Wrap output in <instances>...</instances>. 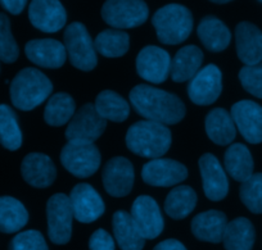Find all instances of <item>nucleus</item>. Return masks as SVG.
I'll return each mask as SVG.
<instances>
[{
	"mask_svg": "<svg viewBox=\"0 0 262 250\" xmlns=\"http://www.w3.org/2000/svg\"><path fill=\"white\" fill-rule=\"evenodd\" d=\"M131 105L147 121L176 125L185 117V105L175 94L140 83L128 94Z\"/></svg>",
	"mask_w": 262,
	"mask_h": 250,
	"instance_id": "obj_1",
	"label": "nucleus"
},
{
	"mask_svg": "<svg viewBox=\"0 0 262 250\" xmlns=\"http://www.w3.org/2000/svg\"><path fill=\"white\" fill-rule=\"evenodd\" d=\"M171 143L172 135L167 126L152 121H138L126 133L128 150L143 158H161L167 153Z\"/></svg>",
	"mask_w": 262,
	"mask_h": 250,
	"instance_id": "obj_2",
	"label": "nucleus"
},
{
	"mask_svg": "<svg viewBox=\"0 0 262 250\" xmlns=\"http://www.w3.org/2000/svg\"><path fill=\"white\" fill-rule=\"evenodd\" d=\"M53 83L41 71L27 67L19 71L11 82V100L19 110L35 109L49 98Z\"/></svg>",
	"mask_w": 262,
	"mask_h": 250,
	"instance_id": "obj_3",
	"label": "nucleus"
},
{
	"mask_svg": "<svg viewBox=\"0 0 262 250\" xmlns=\"http://www.w3.org/2000/svg\"><path fill=\"white\" fill-rule=\"evenodd\" d=\"M158 40L165 45H178L185 41L193 31V14L181 4H167L152 17Z\"/></svg>",
	"mask_w": 262,
	"mask_h": 250,
	"instance_id": "obj_4",
	"label": "nucleus"
},
{
	"mask_svg": "<svg viewBox=\"0 0 262 250\" xmlns=\"http://www.w3.org/2000/svg\"><path fill=\"white\" fill-rule=\"evenodd\" d=\"M66 52L75 68L84 72L93 71L98 64L94 41L89 31L81 22H72L67 26L63 35Z\"/></svg>",
	"mask_w": 262,
	"mask_h": 250,
	"instance_id": "obj_5",
	"label": "nucleus"
},
{
	"mask_svg": "<svg viewBox=\"0 0 262 250\" xmlns=\"http://www.w3.org/2000/svg\"><path fill=\"white\" fill-rule=\"evenodd\" d=\"M102 155L97 145L92 143L69 141L60 151V163L71 175L88 178L100 167Z\"/></svg>",
	"mask_w": 262,
	"mask_h": 250,
	"instance_id": "obj_6",
	"label": "nucleus"
},
{
	"mask_svg": "<svg viewBox=\"0 0 262 250\" xmlns=\"http://www.w3.org/2000/svg\"><path fill=\"white\" fill-rule=\"evenodd\" d=\"M148 17L149 8L140 0H108L102 8L105 24L120 31L142 26Z\"/></svg>",
	"mask_w": 262,
	"mask_h": 250,
	"instance_id": "obj_7",
	"label": "nucleus"
},
{
	"mask_svg": "<svg viewBox=\"0 0 262 250\" xmlns=\"http://www.w3.org/2000/svg\"><path fill=\"white\" fill-rule=\"evenodd\" d=\"M48 235L53 244L64 245L71 240L72 212L71 200L66 194H54L47 201Z\"/></svg>",
	"mask_w": 262,
	"mask_h": 250,
	"instance_id": "obj_8",
	"label": "nucleus"
},
{
	"mask_svg": "<svg viewBox=\"0 0 262 250\" xmlns=\"http://www.w3.org/2000/svg\"><path fill=\"white\" fill-rule=\"evenodd\" d=\"M107 127V121L98 115L94 104L82 105L66 128V139L69 141L92 143L100 138Z\"/></svg>",
	"mask_w": 262,
	"mask_h": 250,
	"instance_id": "obj_9",
	"label": "nucleus"
},
{
	"mask_svg": "<svg viewBox=\"0 0 262 250\" xmlns=\"http://www.w3.org/2000/svg\"><path fill=\"white\" fill-rule=\"evenodd\" d=\"M223 92V73L215 64L200 70L188 85V95L196 105L213 104Z\"/></svg>",
	"mask_w": 262,
	"mask_h": 250,
	"instance_id": "obj_10",
	"label": "nucleus"
},
{
	"mask_svg": "<svg viewBox=\"0 0 262 250\" xmlns=\"http://www.w3.org/2000/svg\"><path fill=\"white\" fill-rule=\"evenodd\" d=\"M130 216L145 240H153L162 234L165 222L160 207L152 196H138L131 207Z\"/></svg>",
	"mask_w": 262,
	"mask_h": 250,
	"instance_id": "obj_11",
	"label": "nucleus"
},
{
	"mask_svg": "<svg viewBox=\"0 0 262 250\" xmlns=\"http://www.w3.org/2000/svg\"><path fill=\"white\" fill-rule=\"evenodd\" d=\"M134 167L125 156H115L105 163L102 172L103 186L111 196H127L134 186Z\"/></svg>",
	"mask_w": 262,
	"mask_h": 250,
	"instance_id": "obj_12",
	"label": "nucleus"
},
{
	"mask_svg": "<svg viewBox=\"0 0 262 250\" xmlns=\"http://www.w3.org/2000/svg\"><path fill=\"white\" fill-rule=\"evenodd\" d=\"M188 177V170L183 163L173 159H150L143 166L142 178L147 185L170 188L183 183Z\"/></svg>",
	"mask_w": 262,
	"mask_h": 250,
	"instance_id": "obj_13",
	"label": "nucleus"
},
{
	"mask_svg": "<svg viewBox=\"0 0 262 250\" xmlns=\"http://www.w3.org/2000/svg\"><path fill=\"white\" fill-rule=\"evenodd\" d=\"M171 71V57L165 49L155 45L143 48L137 57V72L143 80L162 83Z\"/></svg>",
	"mask_w": 262,
	"mask_h": 250,
	"instance_id": "obj_14",
	"label": "nucleus"
},
{
	"mask_svg": "<svg viewBox=\"0 0 262 250\" xmlns=\"http://www.w3.org/2000/svg\"><path fill=\"white\" fill-rule=\"evenodd\" d=\"M74 218L81 223H92L103 216L104 201L89 184H77L70 193Z\"/></svg>",
	"mask_w": 262,
	"mask_h": 250,
	"instance_id": "obj_15",
	"label": "nucleus"
},
{
	"mask_svg": "<svg viewBox=\"0 0 262 250\" xmlns=\"http://www.w3.org/2000/svg\"><path fill=\"white\" fill-rule=\"evenodd\" d=\"M29 18L35 29L53 34L66 26L67 13L58 0H34L30 3Z\"/></svg>",
	"mask_w": 262,
	"mask_h": 250,
	"instance_id": "obj_16",
	"label": "nucleus"
},
{
	"mask_svg": "<svg viewBox=\"0 0 262 250\" xmlns=\"http://www.w3.org/2000/svg\"><path fill=\"white\" fill-rule=\"evenodd\" d=\"M231 118L244 140L262 143V107L252 100H241L231 107Z\"/></svg>",
	"mask_w": 262,
	"mask_h": 250,
	"instance_id": "obj_17",
	"label": "nucleus"
},
{
	"mask_svg": "<svg viewBox=\"0 0 262 250\" xmlns=\"http://www.w3.org/2000/svg\"><path fill=\"white\" fill-rule=\"evenodd\" d=\"M198 163L205 195L212 201L223 200L229 193V181L219 159L213 154L206 153Z\"/></svg>",
	"mask_w": 262,
	"mask_h": 250,
	"instance_id": "obj_18",
	"label": "nucleus"
},
{
	"mask_svg": "<svg viewBox=\"0 0 262 250\" xmlns=\"http://www.w3.org/2000/svg\"><path fill=\"white\" fill-rule=\"evenodd\" d=\"M25 54L34 64L42 68H59L67 59L64 45L54 39L30 40L25 47Z\"/></svg>",
	"mask_w": 262,
	"mask_h": 250,
	"instance_id": "obj_19",
	"label": "nucleus"
},
{
	"mask_svg": "<svg viewBox=\"0 0 262 250\" xmlns=\"http://www.w3.org/2000/svg\"><path fill=\"white\" fill-rule=\"evenodd\" d=\"M21 173L29 185L37 189L49 188L57 177V168L44 153H30L24 158Z\"/></svg>",
	"mask_w": 262,
	"mask_h": 250,
	"instance_id": "obj_20",
	"label": "nucleus"
},
{
	"mask_svg": "<svg viewBox=\"0 0 262 250\" xmlns=\"http://www.w3.org/2000/svg\"><path fill=\"white\" fill-rule=\"evenodd\" d=\"M238 58L246 65L262 62V31L251 22H241L235 29Z\"/></svg>",
	"mask_w": 262,
	"mask_h": 250,
	"instance_id": "obj_21",
	"label": "nucleus"
},
{
	"mask_svg": "<svg viewBox=\"0 0 262 250\" xmlns=\"http://www.w3.org/2000/svg\"><path fill=\"white\" fill-rule=\"evenodd\" d=\"M228 218L221 211H211L198 213L191 219V232L201 241L219 244L223 241Z\"/></svg>",
	"mask_w": 262,
	"mask_h": 250,
	"instance_id": "obj_22",
	"label": "nucleus"
},
{
	"mask_svg": "<svg viewBox=\"0 0 262 250\" xmlns=\"http://www.w3.org/2000/svg\"><path fill=\"white\" fill-rule=\"evenodd\" d=\"M203 62V52L195 45H186L179 49L171 60L170 75L175 82L191 80L200 72Z\"/></svg>",
	"mask_w": 262,
	"mask_h": 250,
	"instance_id": "obj_23",
	"label": "nucleus"
},
{
	"mask_svg": "<svg viewBox=\"0 0 262 250\" xmlns=\"http://www.w3.org/2000/svg\"><path fill=\"white\" fill-rule=\"evenodd\" d=\"M196 34L203 47L213 53L225 50L231 41L230 30L221 19L215 16L205 17L200 22Z\"/></svg>",
	"mask_w": 262,
	"mask_h": 250,
	"instance_id": "obj_24",
	"label": "nucleus"
},
{
	"mask_svg": "<svg viewBox=\"0 0 262 250\" xmlns=\"http://www.w3.org/2000/svg\"><path fill=\"white\" fill-rule=\"evenodd\" d=\"M205 127L211 141L217 145H229L236 136V127L231 115L224 108H215L206 116Z\"/></svg>",
	"mask_w": 262,
	"mask_h": 250,
	"instance_id": "obj_25",
	"label": "nucleus"
},
{
	"mask_svg": "<svg viewBox=\"0 0 262 250\" xmlns=\"http://www.w3.org/2000/svg\"><path fill=\"white\" fill-rule=\"evenodd\" d=\"M112 227L115 239L121 250H142L145 245V239L138 231L130 213L117 211L113 214Z\"/></svg>",
	"mask_w": 262,
	"mask_h": 250,
	"instance_id": "obj_26",
	"label": "nucleus"
},
{
	"mask_svg": "<svg viewBox=\"0 0 262 250\" xmlns=\"http://www.w3.org/2000/svg\"><path fill=\"white\" fill-rule=\"evenodd\" d=\"M225 170L234 180L244 183L253 175V158L246 145L241 143L231 144L224 155Z\"/></svg>",
	"mask_w": 262,
	"mask_h": 250,
	"instance_id": "obj_27",
	"label": "nucleus"
},
{
	"mask_svg": "<svg viewBox=\"0 0 262 250\" xmlns=\"http://www.w3.org/2000/svg\"><path fill=\"white\" fill-rule=\"evenodd\" d=\"M256 232L252 222L246 217H238L226 224L223 236L226 250H252Z\"/></svg>",
	"mask_w": 262,
	"mask_h": 250,
	"instance_id": "obj_28",
	"label": "nucleus"
},
{
	"mask_svg": "<svg viewBox=\"0 0 262 250\" xmlns=\"http://www.w3.org/2000/svg\"><path fill=\"white\" fill-rule=\"evenodd\" d=\"M29 222V212L24 204L12 196H0V232L14 234Z\"/></svg>",
	"mask_w": 262,
	"mask_h": 250,
	"instance_id": "obj_29",
	"label": "nucleus"
},
{
	"mask_svg": "<svg viewBox=\"0 0 262 250\" xmlns=\"http://www.w3.org/2000/svg\"><path fill=\"white\" fill-rule=\"evenodd\" d=\"M94 107L103 120L112 122H123L130 115V104L127 100L112 90H103L99 93Z\"/></svg>",
	"mask_w": 262,
	"mask_h": 250,
	"instance_id": "obj_30",
	"label": "nucleus"
},
{
	"mask_svg": "<svg viewBox=\"0 0 262 250\" xmlns=\"http://www.w3.org/2000/svg\"><path fill=\"white\" fill-rule=\"evenodd\" d=\"M76 113V103L67 93H57L47 102L44 110L45 122L53 127L69 123Z\"/></svg>",
	"mask_w": 262,
	"mask_h": 250,
	"instance_id": "obj_31",
	"label": "nucleus"
},
{
	"mask_svg": "<svg viewBox=\"0 0 262 250\" xmlns=\"http://www.w3.org/2000/svg\"><path fill=\"white\" fill-rule=\"evenodd\" d=\"M196 200L195 191L190 186H176L166 196L165 212L172 219H184L194 211Z\"/></svg>",
	"mask_w": 262,
	"mask_h": 250,
	"instance_id": "obj_32",
	"label": "nucleus"
},
{
	"mask_svg": "<svg viewBox=\"0 0 262 250\" xmlns=\"http://www.w3.org/2000/svg\"><path fill=\"white\" fill-rule=\"evenodd\" d=\"M130 47V36L125 31L108 29L97 35L94 40L95 52L105 58L125 55Z\"/></svg>",
	"mask_w": 262,
	"mask_h": 250,
	"instance_id": "obj_33",
	"label": "nucleus"
},
{
	"mask_svg": "<svg viewBox=\"0 0 262 250\" xmlns=\"http://www.w3.org/2000/svg\"><path fill=\"white\" fill-rule=\"evenodd\" d=\"M0 144L8 150H17L22 145V132L14 110L0 104Z\"/></svg>",
	"mask_w": 262,
	"mask_h": 250,
	"instance_id": "obj_34",
	"label": "nucleus"
},
{
	"mask_svg": "<svg viewBox=\"0 0 262 250\" xmlns=\"http://www.w3.org/2000/svg\"><path fill=\"white\" fill-rule=\"evenodd\" d=\"M241 200L252 213L262 214V173H253L241 185Z\"/></svg>",
	"mask_w": 262,
	"mask_h": 250,
	"instance_id": "obj_35",
	"label": "nucleus"
},
{
	"mask_svg": "<svg viewBox=\"0 0 262 250\" xmlns=\"http://www.w3.org/2000/svg\"><path fill=\"white\" fill-rule=\"evenodd\" d=\"M19 49L11 30V21L4 13H0V60L14 63L18 59Z\"/></svg>",
	"mask_w": 262,
	"mask_h": 250,
	"instance_id": "obj_36",
	"label": "nucleus"
},
{
	"mask_svg": "<svg viewBox=\"0 0 262 250\" xmlns=\"http://www.w3.org/2000/svg\"><path fill=\"white\" fill-rule=\"evenodd\" d=\"M239 80L244 90L262 99V62L256 65H244L239 71Z\"/></svg>",
	"mask_w": 262,
	"mask_h": 250,
	"instance_id": "obj_37",
	"label": "nucleus"
},
{
	"mask_svg": "<svg viewBox=\"0 0 262 250\" xmlns=\"http://www.w3.org/2000/svg\"><path fill=\"white\" fill-rule=\"evenodd\" d=\"M9 250H49L41 232L29 230L17 234L9 244Z\"/></svg>",
	"mask_w": 262,
	"mask_h": 250,
	"instance_id": "obj_38",
	"label": "nucleus"
},
{
	"mask_svg": "<svg viewBox=\"0 0 262 250\" xmlns=\"http://www.w3.org/2000/svg\"><path fill=\"white\" fill-rule=\"evenodd\" d=\"M90 250H115V240L105 230L98 229L89 239Z\"/></svg>",
	"mask_w": 262,
	"mask_h": 250,
	"instance_id": "obj_39",
	"label": "nucleus"
},
{
	"mask_svg": "<svg viewBox=\"0 0 262 250\" xmlns=\"http://www.w3.org/2000/svg\"><path fill=\"white\" fill-rule=\"evenodd\" d=\"M26 4V0H2L0 2V6L3 7L6 11H8L11 14H14V16L22 13Z\"/></svg>",
	"mask_w": 262,
	"mask_h": 250,
	"instance_id": "obj_40",
	"label": "nucleus"
},
{
	"mask_svg": "<svg viewBox=\"0 0 262 250\" xmlns=\"http://www.w3.org/2000/svg\"><path fill=\"white\" fill-rule=\"evenodd\" d=\"M153 250H186V247L184 246L183 242H180L179 240L175 239H167L165 241H161L160 244H157Z\"/></svg>",
	"mask_w": 262,
	"mask_h": 250,
	"instance_id": "obj_41",
	"label": "nucleus"
},
{
	"mask_svg": "<svg viewBox=\"0 0 262 250\" xmlns=\"http://www.w3.org/2000/svg\"><path fill=\"white\" fill-rule=\"evenodd\" d=\"M212 3L213 4H228V3H230V2H229V0H213Z\"/></svg>",
	"mask_w": 262,
	"mask_h": 250,
	"instance_id": "obj_42",
	"label": "nucleus"
},
{
	"mask_svg": "<svg viewBox=\"0 0 262 250\" xmlns=\"http://www.w3.org/2000/svg\"><path fill=\"white\" fill-rule=\"evenodd\" d=\"M261 3H262V2H261Z\"/></svg>",
	"mask_w": 262,
	"mask_h": 250,
	"instance_id": "obj_43",
	"label": "nucleus"
}]
</instances>
